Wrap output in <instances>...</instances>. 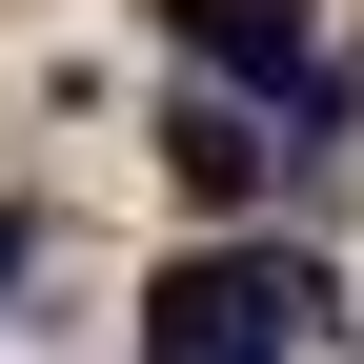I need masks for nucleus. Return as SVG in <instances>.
<instances>
[{
    "instance_id": "f257e3e1",
    "label": "nucleus",
    "mask_w": 364,
    "mask_h": 364,
    "mask_svg": "<svg viewBox=\"0 0 364 364\" xmlns=\"http://www.w3.org/2000/svg\"><path fill=\"white\" fill-rule=\"evenodd\" d=\"M304 324H324V263L304 243H182L142 284V364H284Z\"/></svg>"
},
{
    "instance_id": "20e7f679",
    "label": "nucleus",
    "mask_w": 364,
    "mask_h": 364,
    "mask_svg": "<svg viewBox=\"0 0 364 364\" xmlns=\"http://www.w3.org/2000/svg\"><path fill=\"white\" fill-rule=\"evenodd\" d=\"M21 263H41V223H21V203H0V284H21Z\"/></svg>"
},
{
    "instance_id": "f03ea898",
    "label": "nucleus",
    "mask_w": 364,
    "mask_h": 364,
    "mask_svg": "<svg viewBox=\"0 0 364 364\" xmlns=\"http://www.w3.org/2000/svg\"><path fill=\"white\" fill-rule=\"evenodd\" d=\"M162 21L203 41V81H223V102H263V122H324V102H344L304 0H162Z\"/></svg>"
},
{
    "instance_id": "7ed1b4c3",
    "label": "nucleus",
    "mask_w": 364,
    "mask_h": 364,
    "mask_svg": "<svg viewBox=\"0 0 364 364\" xmlns=\"http://www.w3.org/2000/svg\"><path fill=\"white\" fill-rule=\"evenodd\" d=\"M142 142H162V182H182V203H223V223L263 203V102H223V81H182Z\"/></svg>"
}]
</instances>
